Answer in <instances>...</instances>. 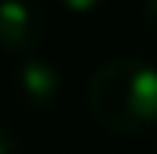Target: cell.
Returning <instances> with one entry per match:
<instances>
[{"mask_svg":"<svg viewBox=\"0 0 157 154\" xmlns=\"http://www.w3.org/2000/svg\"><path fill=\"white\" fill-rule=\"evenodd\" d=\"M88 110L99 128L135 136L157 125V63L143 55H113L88 81Z\"/></svg>","mask_w":157,"mask_h":154,"instance_id":"cell-1","label":"cell"},{"mask_svg":"<svg viewBox=\"0 0 157 154\" xmlns=\"http://www.w3.org/2000/svg\"><path fill=\"white\" fill-rule=\"evenodd\" d=\"M48 37V15L37 0H0V48L7 55H37Z\"/></svg>","mask_w":157,"mask_h":154,"instance_id":"cell-2","label":"cell"},{"mask_svg":"<svg viewBox=\"0 0 157 154\" xmlns=\"http://www.w3.org/2000/svg\"><path fill=\"white\" fill-rule=\"evenodd\" d=\"M15 92L29 110H51L59 103V92H62V74L51 59L26 55L15 66Z\"/></svg>","mask_w":157,"mask_h":154,"instance_id":"cell-3","label":"cell"},{"mask_svg":"<svg viewBox=\"0 0 157 154\" xmlns=\"http://www.w3.org/2000/svg\"><path fill=\"white\" fill-rule=\"evenodd\" d=\"M66 11H73V15H91V11H99L102 7V0H59Z\"/></svg>","mask_w":157,"mask_h":154,"instance_id":"cell-4","label":"cell"},{"mask_svg":"<svg viewBox=\"0 0 157 154\" xmlns=\"http://www.w3.org/2000/svg\"><path fill=\"white\" fill-rule=\"evenodd\" d=\"M143 26H146V33L157 40V0H143Z\"/></svg>","mask_w":157,"mask_h":154,"instance_id":"cell-5","label":"cell"},{"mask_svg":"<svg viewBox=\"0 0 157 154\" xmlns=\"http://www.w3.org/2000/svg\"><path fill=\"white\" fill-rule=\"evenodd\" d=\"M0 154H18V140L4 121H0Z\"/></svg>","mask_w":157,"mask_h":154,"instance_id":"cell-6","label":"cell"}]
</instances>
